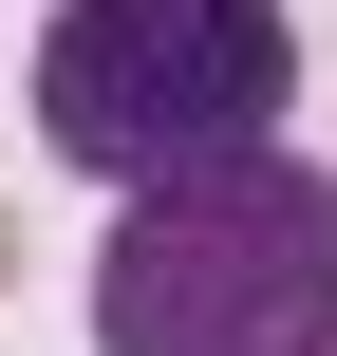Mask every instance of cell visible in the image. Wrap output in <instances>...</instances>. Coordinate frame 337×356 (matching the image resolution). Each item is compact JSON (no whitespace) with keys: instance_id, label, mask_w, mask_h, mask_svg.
I'll list each match as a JSON object with an SVG mask.
<instances>
[{"instance_id":"cell-1","label":"cell","mask_w":337,"mask_h":356,"mask_svg":"<svg viewBox=\"0 0 337 356\" xmlns=\"http://www.w3.org/2000/svg\"><path fill=\"white\" fill-rule=\"evenodd\" d=\"M94 356H337V169H169L94 244Z\"/></svg>"},{"instance_id":"cell-2","label":"cell","mask_w":337,"mask_h":356,"mask_svg":"<svg viewBox=\"0 0 337 356\" xmlns=\"http://www.w3.org/2000/svg\"><path fill=\"white\" fill-rule=\"evenodd\" d=\"M281 94H300L281 0H56V38H38V150L94 188L244 169V150H281Z\"/></svg>"},{"instance_id":"cell-3","label":"cell","mask_w":337,"mask_h":356,"mask_svg":"<svg viewBox=\"0 0 337 356\" xmlns=\"http://www.w3.org/2000/svg\"><path fill=\"white\" fill-rule=\"evenodd\" d=\"M0 263H19V225H0Z\"/></svg>"}]
</instances>
